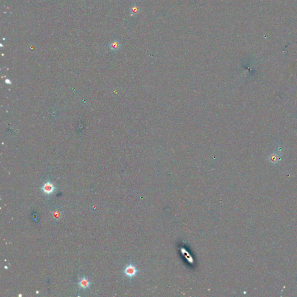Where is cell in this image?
<instances>
[{
  "label": "cell",
  "instance_id": "obj_1",
  "mask_svg": "<svg viewBox=\"0 0 297 297\" xmlns=\"http://www.w3.org/2000/svg\"><path fill=\"white\" fill-rule=\"evenodd\" d=\"M123 273L124 275L128 278H129L131 281L133 278L137 276V275L139 274V270L137 265L131 262L129 264L126 265L124 269L123 270Z\"/></svg>",
  "mask_w": 297,
  "mask_h": 297
},
{
  "label": "cell",
  "instance_id": "obj_2",
  "mask_svg": "<svg viewBox=\"0 0 297 297\" xmlns=\"http://www.w3.org/2000/svg\"><path fill=\"white\" fill-rule=\"evenodd\" d=\"M55 187L54 184L52 182L48 181L46 183L44 184L43 187H42V190L44 193L47 195H51L54 192L55 190Z\"/></svg>",
  "mask_w": 297,
  "mask_h": 297
},
{
  "label": "cell",
  "instance_id": "obj_3",
  "mask_svg": "<svg viewBox=\"0 0 297 297\" xmlns=\"http://www.w3.org/2000/svg\"><path fill=\"white\" fill-rule=\"evenodd\" d=\"M78 284L80 288L84 290H86L89 287L91 284V283L88 278H86V277H81L79 280Z\"/></svg>",
  "mask_w": 297,
  "mask_h": 297
},
{
  "label": "cell",
  "instance_id": "obj_4",
  "mask_svg": "<svg viewBox=\"0 0 297 297\" xmlns=\"http://www.w3.org/2000/svg\"><path fill=\"white\" fill-rule=\"evenodd\" d=\"M109 48L111 51H117L121 48V44L117 40H114L109 44Z\"/></svg>",
  "mask_w": 297,
  "mask_h": 297
},
{
  "label": "cell",
  "instance_id": "obj_5",
  "mask_svg": "<svg viewBox=\"0 0 297 297\" xmlns=\"http://www.w3.org/2000/svg\"><path fill=\"white\" fill-rule=\"evenodd\" d=\"M141 10V8L139 6L136 4H133L130 7V10H129L130 15L132 16H136L139 13Z\"/></svg>",
  "mask_w": 297,
  "mask_h": 297
},
{
  "label": "cell",
  "instance_id": "obj_6",
  "mask_svg": "<svg viewBox=\"0 0 297 297\" xmlns=\"http://www.w3.org/2000/svg\"><path fill=\"white\" fill-rule=\"evenodd\" d=\"M52 217L54 218V219H56V220H58L61 218L62 212L59 211V210H55L54 212H52Z\"/></svg>",
  "mask_w": 297,
  "mask_h": 297
}]
</instances>
